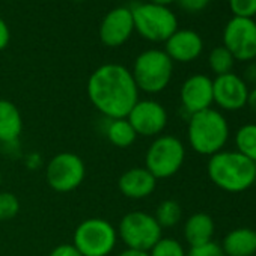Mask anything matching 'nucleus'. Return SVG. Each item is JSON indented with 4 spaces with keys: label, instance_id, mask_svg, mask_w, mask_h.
Returning a JSON list of instances; mask_svg holds the SVG:
<instances>
[{
    "label": "nucleus",
    "instance_id": "obj_1",
    "mask_svg": "<svg viewBox=\"0 0 256 256\" xmlns=\"http://www.w3.org/2000/svg\"><path fill=\"white\" fill-rule=\"evenodd\" d=\"M86 90L92 106L107 119L126 118L139 101V89L132 70L120 64L98 66L90 74Z\"/></svg>",
    "mask_w": 256,
    "mask_h": 256
},
{
    "label": "nucleus",
    "instance_id": "obj_2",
    "mask_svg": "<svg viewBox=\"0 0 256 256\" xmlns=\"http://www.w3.org/2000/svg\"><path fill=\"white\" fill-rule=\"evenodd\" d=\"M206 174L218 188L228 193H240L254 184L256 163L238 151H220L210 157Z\"/></svg>",
    "mask_w": 256,
    "mask_h": 256
},
{
    "label": "nucleus",
    "instance_id": "obj_3",
    "mask_svg": "<svg viewBox=\"0 0 256 256\" xmlns=\"http://www.w3.org/2000/svg\"><path fill=\"white\" fill-rule=\"evenodd\" d=\"M187 139L194 152L211 157L223 151L229 139V124L218 110L198 112L188 119Z\"/></svg>",
    "mask_w": 256,
    "mask_h": 256
},
{
    "label": "nucleus",
    "instance_id": "obj_4",
    "mask_svg": "<svg viewBox=\"0 0 256 256\" xmlns=\"http://www.w3.org/2000/svg\"><path fill=\"white\" fill-rule=\"evenodd\" d=\"M132 74L139 92L160 94L172 80L174 62L164 50L150 48L136 58Z\"/></svg>",
    "mask_w": 256,
    "mask_h": 256
},
{
    "label": "nucleus",
    "instance_id": "obj_5",
    "mask_svg": "<svg viewBox=\"0 0 256 256\" xmlns=\"http://www.w3.org/2000/svg\"><path fill=\"white\" fill-rule=\"evenodd\" d=\"M130 10L134 30L151 42H166L178 30L176 16L169 6L146 2L136 4Z\"/></svg>",
    "mask_w": 256,
    "mask_h": 256
},
{
    "label": "nucleus",
    "instance_id": "obj_6",
    "mask_svg": "<svg viewBox=\"0 0 256 256\" xmlns=\"http://www.w3.org/2000/svg\"><path fill=\"white\" fill-rule=\"evenodd\" d=\"M116 228L102 217H90L78 223L72 246L82 256H108L118 244Z\"/></svg>",
    "mask_w": 256,
    "mask_h": 256
},
{
    "label": "nucleus",
    "instance_id": "obj_7",
    "mask_svg": "<svg viewBox=\"0 0 256 256\" xmlns=\"http://www.w3.org/2000/svg\"><path fill=\"white\" fill-rule=\"evenodd\" d=\"M118 238L126 248L150 252L163 236V229L152 214L145 211L126 212L118 228Z\"/></svg>",
    "mask_w": 256,
    "mask_h": 256
},
{
    "label": "nucleus",
    "instance_id": "obj_8",
    "mask_svg": "<svg viewBox=\"0 0 256 256\" xmlns=\"http://www.w3.org/2000/svg\"><path fill=\"white\" fill-rule=\"evenodd\" d=\"M186 160L184 144L170 134L158 136L145 154V168L157 178L168 180L180 172Z\"/></svg>",
    "mask_w": 256,
    "mask_h": 256
},
{
    "label": "nucleus",
    "instance_id": "obj_9",
    "mask_svg": "<svg viewBox=\"0 0 256 256\" xmlns=\"http://www.w3.org/2000/svg\"><path fill=\"white\" fill-rule=\"evenodd\" d=\"M86 178V166L74 152H59L50 158L46 168V181L58 193H70L82 186Z\"/></svg>",
    "mask_w": 256,
    "mask_h": 256
},
{
    "label": "nucleus",
    "instance_id": "obj_10",
    "mask_svg": "<svg viewBox=\"0 0 256 256\" xmlns=\"http://www.w3.org/2000/svg\"><path fill=\"white\" fill-rule=\"evenodd\" d=\"M223 47L235 60L250 62L256 58V22L232 17L223 29Z\"/></svg>",
    "mask_w": 256,
    "mask_h": 256
},
{
    "label": "nucleus",
    "instance_id": "obj_11",
    "mask_svg": "<svg viewBox=\"0 0 256 256\" xmlns=\"http://www.w3.org/2000/svg\"><path fill=\"white\" fill-rule=\"evenodd\" d=\"M138 136L158 138L168 126V110L163 104L154 100H139L126 114Z\"/></svg>",
    "mask_w": 256,
    "mask_h": 256
},
{
    "label": "nucleus",
    "instance_id": "obj_12",
    "mask_svg": "<svg viewBox=\"0 0 256 256\" xmlns=\"http://www.w3.org/2000/svg\"><path fill=\"white\" fill-rule=\"evenodd\" d=\"M248 86L240 76L229 72L223 76H217L212 80V95L214 102L228 112H236L247 106L248 98Z\"/></svg>",
    "mask_w": 256,
    "mask_h": 256
},
{
    "label": "nucleus",
    "instance_id": "obj_13",
    "mask_svg": "<svg viewBox=\"0 0 256 256\" xmlns=\"http://www.w3.org/2000/svg\"><path fill=\"white\" fill-rule=\"evenodd\" d=\"M134 32V22L132 10L126 6H116L108 11L100 26V40L107 47H120L130 40Z\"/></svg>",
    "mask_w": 256,
    "mask_h": 256
},
{
    "label": "nucleus",
    "instance_id": "obj_14",
    "mask_svg": "<svg viewBox=\"0 0 256 256\" xmlns=\"http://www.w3.org/2000/svg\"><path fill=\"white\" fill-rule=\"evenodd\" d=\"M180 98L182 108L188 113V116L211 108V104L214 102L212 80L205 74L190 76L181 86Z\"/></svg>",
    "mask_w": 256,
    "mask_h": 256
},
{
    "label": "nucleus",
    "instance_id": "obj_15",
    "mask_svg": "<svg viewBox=\"0 0 256 256\" xmlns=\"http://www.w3.org/2000/svg\"><path fill=\"white\" fill-rule=\"evenodd\" d=\"M204 52V40L192 29H178L166 42L164 53L172 62L188 64L196 60Z\"/></svg>",
    "mask_w": 256,
    "mask_h": 256
},
{
    "label": "nucleus",
    "instance_id": "obj_16",
    "mask_svg": "<svg viewBox=\"0 0 256 256\" xmlns=\"http://www.w3.org/2000/svg\"><path fill=\"white\" fill-rule=\"evenodd\" d=\"M158 180L146 168H132L126 169L118 180L119 192L133 200H140L150 198L157 188Z\"/></svg>",
    "mask_w": 256,
    "mask_h": 256
},
{
    "label": "nucleus",
    "instance_id": "obj_17",
    "mask_svg": "<svg viewBox=\"0 0 256 256\" xmlns=\"http://www.w3.org/2000/svg\"><path fill=\"white\" fill-rule=\"evenodd\" d=\"M23 132V118L18 107L5 98H0V142L12 144Z\"/></svg>",
    "mask_w": 256,
    "mask_h": 256
},
{
    "label": "nucleus",
    "instance_id": "obj_18",
    "mask_svg": "<svg viewBox=\"0 0 256 256\" xmlns=\"http://www.w3.org/2000/svg\"><path fill=\"white\" fill-rule=\"evenodd\" d=\"M214 230V220L206 212L192 214L184 223V238L190 244V247H196L212 241Z\"/></svg>",
    "mask_w": 256,
    "mask_h": 256
},
{
    "label": "nucleus",
    "instance_id": "obj_19",
    "mask_svg": "<svg viewBox=\"0 0 256 256\" xmlns=\"http://www.w3.org/2000/svg\"><path fill=\"white\" fill-rule=\"evenodd\" d=\"M226 256H254L256 254V230L250 228H238L230 230L220 244Z\"/></svg>",
    "mask_w": 256,
    "mask_h": 256
},
{
    "label": "nucleus",
    "instance_id": "obj_20",
    "mask_svg": "<svg viewBox=\"0 0 256 256\" xmlns=\"http://www.w3.org/2000/svg\"><path fill=\"white\" fill-rule=\"evenodd\" d=\"M106 136L113 146L122 148V150L130 148L138 139L134 128L128 122L126 118L108 119V124L106 128Z\"/></svg>",
    "mask_w": 256,
    "mask_h": 256
},
{
    "label": "nucleus",
    "instance_id": "obj_21",
    "mask_svg": "<svg viewBox=\"0 0 256 256\" xmlns=\"http://www.w3.org/2000/svg\"><path fill=\"white\" fill-rule=\"evenodd\" d=\"M236 151L256 163V124L242 125L235 134Z\"/></svg>",
    "mask_w": 256,
    "mask_h": 256
},
{
    "label": "nucleus",
    "instance_id": "obj_22",
    "mask_svg": "<svg viewBox=\"0 0 256 256\" xmlns=\"http://www.w3.org/2000/svg\"><path fill=\"white\" fill-rule=\"evenodd\" d=\"M157 223L162 229L164 228H174L176 226L182 218V208L181 205L174 199H166L158 204L156 214H154Z\"/></svg>",
    "mask_w": 256,
    "mask_h": 256
},
{
    "label": "nucleus",
    "instance_id": "obj_23",
    "mask_svg": "<svg viewBox=\"0 0 256 256\" xmlns=\"http://www.w3.org/2000/svg\"><path fill=\"white\" fill-rule=\"evenodd\" d=\"M234 64H235L234 56L223 46L212 48L208 56V65L216 76H223V74L232 72Z\"/></svg>",
    "mask_w": 256,
    "mask_h": 256
},
{
    "label": "nucleus",
    "instance_id": "obj_24",
    "mask_svg": "<svg viewBox=\"0 0 256 256\" xmlns=\"http://www.w3.org/2000/svg\"><path fill=\"white\" fill-rule=\"evenodd\" d=\"M150 256H187L182 244L169 236H162V240L148 252Z\"/></svg>",
    "mask_w": 256,
    "mask_h": 256
},
{
    "label": "nucleus",
    "instance_id": "obj_25",
    "mask_svg": "<svg viewBox=\"0 0 256 256\" xmlns=\"http://www.w3.org/2000/svg\"><path fill=\"white\" fill-rule=\"evenodd\" d=\"M20 212V200L11 192H0V222H10Z\"/></svg>",
    "mask_w": 256,
    "mask_h": 256
},
{
    "label": "nucleus",
    "instance_id": "obj_26",
    "mask_svg": "<svg viewBox=\"0 0 256 256\" xmlns=\"http://www.w3.org/2000/svg\"><path fill=\"white\" fill-rule=\"evenodd\" d=\"M229 8L234 17H240V18L256 17V0H229Z\"/></svg>",
    "mask_w": 256,
    "mask_h": 256
},
{
    "label": "nucleus",
    "instance_id": "obj_27",
    "mask_svg": "<svg viewBox=\"0 0 256 256\" xmlns=\"http://www.w3.org/2000/svg\"><path fill=\"white\" fill-rule=\"evenodd\" d=\"M187 256H226V254L220 244L210 241V242H205V244H200L196 247H190Z\"/></svg>",
    "mask_w": 256,
    "mask_h": 256
},
{
    "label": "nucleus",
    "instance_id": "obj_28",
    "mask_svg": "<svg viewBox=\"0 0 256 256\" xmlns=\"http://www.w3.org/2000/svg\"><path fill=\"white\" fill-rule=\"evenodd\" d=\"M176 2L182 10L188 12H199L210 5L211 0H176Z\"/></svg>",
    "mask_w": 256,
    "mask_h": 256
},
{
    "label": "nucleus",
    "instance_id": "obj_29",
    "mask_svg": "<svg viewBox=\"0 0 256 256\" xmlns=\"http://www.w3.org/2000/svg\"><path fill=\"white\" fill-rule=\"evenodd\" d=\"M48 256H82L72 244H60L54 247Z\"/></svg>",
    "mask_w": 256,
    "mask_h": 256
},
{
    "label": "nucleus",
    "instance_id": "obj_30",
    "mask_svg": "<svg viewBox=\"0 0 256 256\" xmlns=\"http://www.w3.org/2000/svg\"><path fill=\"white\" fill-rule=\"evenodd\" d=\"M10 40H11V32H10V28L8 24L5 23V20L0 17V52L5 50L10 44Z\"/></svg>",
    "mask_w": 256,
    "mask_h": 256
},
{
    "label": "nucleus",
    "instance_id": "obj_31",
    "mask_svg": "<svg viewBox=\"0 0 256 256\" xmlns=\"http://www.w3.org/2000/svg\"><path fill=\"white\" fill-rule=\"evenodd\" d=\"M244 82H246V83H247V82H250V83H254V82H256V65H254V64H252V65L247 66Z\"/></svg>",
    "mask_w": 256,
    "mask_h": 256
},
{
    "label": "nucleus",
    "instance_id": "obj_32",
    "mask_svg": "<svg viewBox=\"0 0 256 256\" xmlns=\"http://www.w3.org/2000/svg\"><path fill=\"white\" fill-rule=\"evenodd\" d=\"M118 256H150V253L142 252V250H134V248H125Z\"/></svg>",
    "mask_w": 256,
    "mask_h": 256
},
{
    "label": "nucleus",
    "instance_id": "obj_33",
    "mask_svg": "<svg viewBox=\"0 0 256 256\" xmlns=\"http://www.w3.org/2000/svg\"><path fill=\"white\" fill-rule=\"evenodd\" d=\"M247 106H248V108L256 114V88H254V89H252V90L248 92Z\"/></svg>",
    "mask_w": 256,
    "mask_h": 256
},
{
    "label": "nucleus",
    "instance_id": "obj_34",
    "mask_svg": "<svg viewBox=\"0 0 256 256\" xmlns=\"http://www.w3.org/2000/svg\"><path fill=\"white\" fill-rule=\"evenodd\" d=\"M151 4H156V5H160V6H169L170 4L176 2V0H150Z\"/></svg>",
    "mask_w": 256,
    "mask_h": 256
},
{
    "label": "nucleus",
    "instance_id": "obj_35",
    "mask_svg": "<svg viewBox=\"0 0 256 256\" xmlns=\"http://www.w3.org/2000/svg\"><path fill=\"white\" fill-rule=\"evenodd\" d=\"M2 184H4V175L0 172V188H2Z\"/></svg>",
    "mask_w": 256,
    "mask_h": 256
}]
</instances>
